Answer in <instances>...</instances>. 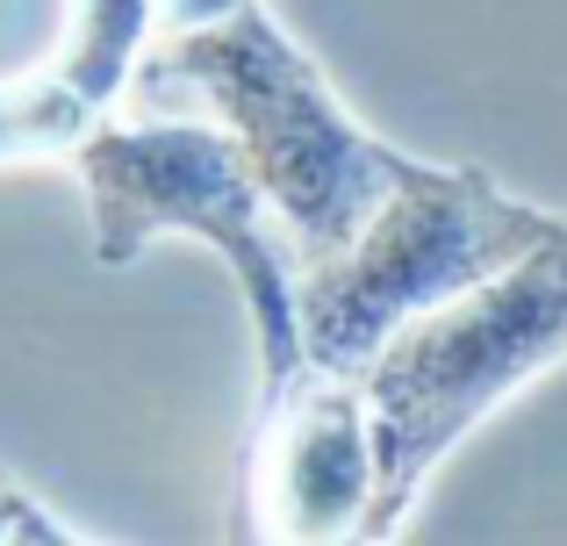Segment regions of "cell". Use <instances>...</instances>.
<instances>
[{"mask_svg":"<svg viewBox=\"0 0 567 546\" xmlns=\"http://www.w3.org/2000/svg\"><path fill=\"white\" fill-rule=\"evenodd\" d=\"M123 109L137 115H208L259 173L266 202L280 209L302 274L346 253L367 216L416 173L395 144L360 130L323 72L295 51L266 0H237L202 29H173L144 51Z\"/></svg>","mask_w":567,"mask_h":546,"instance_id":"obj_1","label":"cell"},{"mask_svg":"<svg viewBox=\"0 0 567 546\" xmlns=\"http://www.w3.org/2000/svg\"><path fill=\"white\" fill-rule=\"evenodd\" d=\"M80 181L94 209V259L130 267L158 238L208 245L237 274L259 338V395L302 374V253H295L280 209L266 202L259 173L208 115H109L80 144Z\"/></svg>","mask_w":567,"mask_h":546,"instance_id":"obj_2","label":"cell"},{"mask_svg":"<svg viewBox=\"0 0 567 546\" xmlns=\"http://www.w3.org/2000/svg\"><path fill=\"white\" fill-rule=\"evenodd\" d=\"M560 360H567V224L532 259L402 323L360 374L381 453L374 539L381 546L395 539L416 496L431 490V475L445 467V453Z\"/></svg>","mask_w":567,"mask_h":546,"instance_id":"obj_3","label":"cell"},{"mask_svg":"<svg viewBox=\"0 0 567 546\" xmlns=\"http://www.w3.org/2000/svg\"><path fill=\"white\" fill-rule=\"evenodd\" d=\"M560 224L567 216L503 195L488 173L416 166L346 253L302 274V302H295L302 360L331 374H367L402 323L532 259Z\"/></svg>","mask_w":567,"mask_h":546,"instance_id":"obj_4","label":"cell"},{"mask_svg":"<svg viewBox=\"0 0 567 546\" xmlns=\"http://www.w3.org/2000/svg\"><path fill=\"white\" fill-rule=\"evenodd\" d=\"M381 453L360 374L302 367L259 395L245 453L237 546H381L374 539Z\"/></svg>","mask_w":567,"mask_h":546,"instance_id":"obj_5","label":"cell"},{"mask_svg":"<svg viewBox=\"0 0 567 546\" xmlns=\"http://www.w3.org/2000/svg\"><path fill=\"white\" fill-rule=\"evenodd\" d=\"M14 546H80V539H65L37 504H22V518H14Z\"/></svg>","mask_w":567,"mask_h":546,"instance_id":"obj_6","label":"cell"},{"mask_svg":"<svg viewBox=\"0 0 567 546\" xmlns=\"http://www.w3.org/2000/svg\"><path fill=\"white\" fill-rule=\"evenodd\" d=\"M14 518H22V496L0 490V546H14Z\"/></svg>","mask_w":567,"mask_h":546,"instance_id":"obj_7","label":"cell"}]
</instances>
